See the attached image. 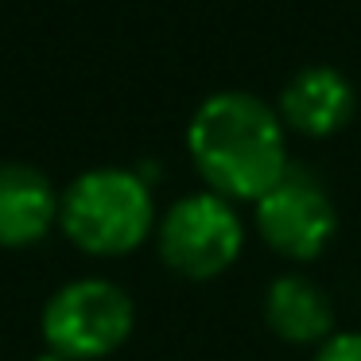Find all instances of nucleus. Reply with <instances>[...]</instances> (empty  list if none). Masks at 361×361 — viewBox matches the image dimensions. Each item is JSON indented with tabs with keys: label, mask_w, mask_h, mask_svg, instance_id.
I'll use <instances>...</instances> for the list:
<instances>
[{
	"label": "nucleus",
	"mask_w": 361,
	"mask_h": 361,
	"mask_svg": "<svg viewBox=\"0 0 361 361\" xmlns=\"http://www.w3.org/2000/svg\"><path fill=\"white\" fill-rule=\"evenodd\" d=\"M187 152L206 190L229 202H257L288 175V128L257 94L221 90L195 109Z\"/></svg>",
	"instance_id": "f257e3e1"
},
{
	"label": "nucleus",
	"mask_w": 361,
	"mask_h": 361,
	"mask_svg": "<svg viewBox=\"0 0 361 361\" xmlns=\"http://www.w3.org/2000/svg\"><path fill=\"white\" fill-rule=\"evenodd\" d=\"M156 198L133 167H90L63 190L59 229L90 257H125L156 233Z\"/></svg>",
	"instance_id": "f03ea898"
},
{
	"label": "nucleus",
	"mask_w": 361,
	"mask_h": 361,
	"mask_svg": "<svg viewBox=\"0 0 361 361\" xmlns=\"http://www.w3.org/2000/svg\"><path fill=\"white\" fill-rule=\"evenodd\" d=\"M39 326L51 353L66 361H102L128 342L136 307L121 283L105 276H82L47 299Z\"/></svg>",
	"instance_id": "7ed1b4c3"
},
{
	"label": "nucleus",
	"mask_w": 361,
	"mask_h": 361,
	"mask_svg": "<svg viewBox=\"0 0 361 361\" xmlns=\"http://www.w3.org/2000/svg\"><path fill=\"white\" fill-rule=\"evenodd\" d=\"M156 245L164 264L187 280H214L245 249V221L229 198L214 190L183 195L156 221Z\"/></svg>",
	"instance_id": "20e7f679"
},
{
	"label": "nucleus",
	"mask_w": 361,
	"mask_h": 361,
	"mask_svg": "<svg viewBox=\"0 0 361 361\" xmlns=\"http://www.w3.org/2000/svg\"><path fill=\"white\" fill-rule=\"evenodd\" d=\"M252 218H257V229L268 241V249H276L288 260L322 257V249L334 241L338 229V214L326 187L307 167L295 164L268 195L252 202Z\"/></svg>",
	"instance_id": "39448f33"
},
{
	"label": "nucleus",
	"mask_w": 361,
	"mask_h": 361,
	"mask_svg": "<svg viewBox=\"0 0 361 361\" xmlns=\"http://www.w3.org/2000/svg\"><path fill=\"white\" fill-rule=\"evenodd\" d=\"M63 190L32 164L0 159V249H32L59 229Z\"/></svg>",
	"instance_id": "423d86ee"
},
{
	"label": "nucleus",
	"mask_w": 361,
	"mask_h": 361,
	"mask_svg": "<svg viewBox=\"0 0 361 361\" xmlns=\"http://www.w3.org/2000/svg\"><path fill=\"white\" fill-rule=\"evenodd\" d=\"M353 109H357V94H353L350 78L334 66H307V71L291 74L280 94V105H276L283 128L311 136V140L342 133Z\"/></svg>",
	"instance_id": "0eeeda50"
},
{
	"label": "nucleus",
	"mask_w": 361,
	"mask_h": 361,
	"mask_svg": "<svg viewBox=\"0 0 361 361\" xmlns=\"http://www.w3.org/2000/svg\"><path fill=\"white\" fill-rule=\"evenodd\" d=\"M264 319L276 338L291 345H322L334 334V311L326 291L299 272L276 276L264 295Z\"/></svg>",
	"instance_id": "6e6552de"
},
{
	"label": "nucleus",
	"mask_w": 361,
	"mask_h": 361,
	"mask_svg": "<svg viewBox=\"0 0 361 361\" xmlns=\"http://www.w3.org/2000/svg\"><path fill=\"white\" fill-rule=\"evenodd\" d=\"M314 361H361V330H342V334H330L319 345Z\"/></svg>",
	"instance_id": "1a4fd4ad"
},
{
	"label": "nucleus",
	"mask_w": 361,
	"mask_h": 361,
	"mask_svg": "<svg viewBox=\"0 0 361 361\" xmlns=\"http://www.w3.org/2000/svg\"><path fill=\"white\" fill-rule=\"evenodd\" d=\"M32 361H66V357H59V353L47 350V353H39V357H32Z\"/></svg>",
	"instance_id": "9d476101"
}]
</instances>
